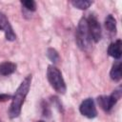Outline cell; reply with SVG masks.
Here are the masks:
<instances>
[{
	"label": "cell",
	"instance_id": "obj_1",
	"mask_svg": "<svg viewBox=\"0 0 122 122\" xmlns=\"http://www.w3.org/2000/svg\"><path fill=\"white\" fill-rule=\"evenodd\" d=\"M31 83V75H27L24 80L21 82L17 90L15 91L13 96L11 97V104L9 110V115L10 118H16L21 113L22 106L25 102V99L29 93Z\"/></svg>",
	"mask_w": 122,
	"mask_h": 122
},
{
	"label": "cell",
	"instance_id": "obj_2",
	"mask_svg": "<svg viewBox=\"0 0 122 122\" xmlns=\"http://www.w3.org/2000/svg\"><path fill=\"white\" fill-rule=\"evenodd\" d=\"M47 78L51 86L59 93H65L67 87L61 71L53 65H50L47 69Z\"/></svg>",
	"mask_w": 122,
	"mask_h": 122
},
{
	"label": "cell",
	"instance_id": "obj_3",
	"mask_svg": "<svg viewBox=\"0 0 122 122\" xmlns=\"http://www.w3.org/2000/svg\"><path fill=\"white\" fill-rule=\"evenodd\" d=\"M75 37H76V43L81 50L86 51L91 46L92 39H91L89 30H88L87 18L83 17L80 19L78 26H77V29H76Z\"/></svg>",
	"mask_w": 122,
	"mask_h": 122
},
{
	"label": "cell",
	"instance_id": "obj_4",
	"mask_svg": "<svg viewBox=\"0 0 122 122\" xmlns=\"http://www.w3.org/2000/svg\"><path fill=\"white\" fill-rule=\"evenodd\" d=\"M120 97H121V89L118 88L115 91H113L111 95L99 96L97 98V102L101 107V109H103L105 112H110L114 107V105L116 104V102L119 100Z\"/></svg>",
	"mask_w": 122,
	"mask_h": 122
},
{
	"label": "cell",
	"instance_id": "obj_5",
	"mask_svg": "<svg viewBox=\"0 0 122 122\" xmlns=\"http://www.w3.org/2000/svg\"><path fill=\"white\" fill-rule=\"evenodd\" d=\"M87 24H88V30H89V33L92 41L97 43L102 36V30H101V27L98 20L94 15L91 14L87 18Z\"/></svg>",
	"mask_w": 122,
	"mask_h": 122
},
{
	"label": "cell",
	"instance_id": "obj_6",
	"mask_svg": "<svg viewBox=\"0 0 122 122\" xmlns=\"http://www.w3.org/2000/svg\"><path fill=\"white\" fill-rule=\"evenodd\" d=\"M79 111L82 115H84L88 118H94L97 115L95 104H94L93 99H92V98L85 99L81 103V105L79 107Z\"/></svg>",
	"mask_w": 122,
	"mask_h": 122
},
{
	"label": "cell",
	"instance_id": "obj_7",
	"mask_svg": "<svg viewBox=\"0 0 122 122\" xmlns=\"http://www.w3.org/2000/svg\"><path fill=\"white\" fill-rule=\"evenodd\" d=\"M0 30L5 31L6 39L9 41H13L16 39V35L12 30V27L10 26L7 16L0 11Z\"/></svg>",
	"mask_w": 122,
	"mask_h": 122
},
{
	"label": "cell",
	"instance_id": "obj_8",
	"mask_svg": "<svg viewBox=\"0 0 122 122\" xmlns=\"http://www.w3.org/2000/svg\"><path fill=\"white\" fill-rule=\"evenodd\" d=\"M108 54L114 59L119 60L121 57V40L118 39L113 43L110 44L108 48Z\"/></svg>",
	"mask_w": 122,
	"mask_h": 122
},
{
	"label": "cell",
	"instance_id": "obj_9",
	"mask_svg": "<svg viewBox=\"0 0 122 122\" xmlns=\"http://www.w3.org/2000/svg\"><path fill=\"white\" fill-rule=\"evenodd\" d=\"M16 70V65L12 62H3L0 64V75L8 76L10 74H12Z\"/></svg>",
	"mask_w": 122,
	"mask_h": 122
},
{
	"label": "cell",
	"instance_id": "obj_10",
	"mask_svg": "<svg viewBox=\"0 0 122 122\" xmlns=\"http://www.w3.org/2000/svg\"><path fill=\"white\" fill-rule=\"evenodd\" d=\"M110 76L113 81H119L121 79V61L116 60L110 71Z\"/></svg>",
	"mask_w": 122,
	"mask_h": 122
},
{
	"label": "cell",
	"instance_id": "obj_11",
	"mask_svg": "<svg viewBox=\"0 0 122 122\" xmlns=\"http://www.w3.org/2000/svg\"><path fill=\"white\" fill-rule=\"evenodd\" d=\"M105 28L110 32L115 34V32H116V20L112 14H109L106 17V19H105Z\"/></svg>",
	"mask_w": 122,
	"mask_h": 122
},
{
	"label": "cell",
	"instance_id": "obj_12",
	"mask_svg": "<svg viewBox=\"0 0 122 122\" xmlns=\"http://www.w3.org/2000/svg\"><path fill=\"white\" fill-rule=\"evenodd\" d=\"M92 1H88V0H74L71 1V5L79 10H87L88 8H90V6H92Z\"/></svg>",
	"mask_w": 122,
	"mask_h": 122
},
{
	"label": "cell",
	"instance_id": "obj_13",
	"mask_svg": "<svg viewBox=\"0 0 122 122\" xmlns=\"http://www.w3.org/2000/svg\"><path fill=\"white\" fill-rule=\"evenodd\" d=\"M47 56L53 63H56L59 60V54H58V52L56 51V50H54L52 48L48 49V51H47Z\"/></svg>",
	"mask_w": 122,
	"mask_h": 122
},
{
	"label": "cell",
	"instance_id": "obj_14",
	"mask_svg": "<svg viewBox=\"0 0 122 122\" xmlns=\"http://www.w3.org/2000/svg\"><path fill=\"white\" fill-rule=\"evenodd\" d=\"M22 6L29 11H35L36 10V3L32 0H26V1H21Z\"/></svg>",
	"mask_w": 122,
	"mask_h": 122
},
{
	"label": "cell",
	"instance_id": "obj_15",
	"mask_svg": "<svg viewBox=\"0 0 122 122\" xmlns=\"http://www.w3.org/2000/svg\"><path fill=\"white\" fill-rule=\"evenodd\" d=\"M11 98L10 95H7V94H0V101H6L8 99Z\"/></svg>",
	"mask_w": 122,
	"mask_h": 122
},
{
	"label": "cell",
	"instance_id": "obj_16",
	"mask_svg": "<svg viewBox=\"0 0 122 122\" xmlns=\"http://www.w3.org/2000/svg\"><path fill=\"white\" fill-rule=\"evenodd\" d=\"M37 122H45V121H42V120H40V121H37Z\"/></svg>",
	"mask_w": 122,
	"mask_h": 122
}]
</instances>
